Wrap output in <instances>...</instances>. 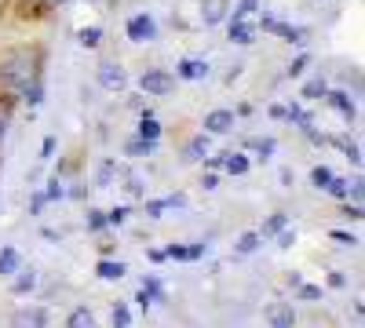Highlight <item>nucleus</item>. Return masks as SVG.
<instances>
[{"label":"nucleus","mask_w":365,"mask_h":328,"mask_svg":"<svg viewBox=\"0 0 365 328\" xmlns=\"http://www.w3.org/2000/svg\"><path fill=\"white\" fill-rule=\"evenodd\" d=\"M66 328H99V321L91 314V307H73L66 317Z\"/></svg>","instance_id":"obj_21"},{"label":"nucleus","mask_w":365,"mask_h":328,"mask_svg":"<svg viewBox=\"0 0 365 328\" xmlns=\"http://www.w3.org/2000/svg\"><path fill=\"white\" fill-rule=\"evenodd\" d=\"M175 73H168V70H143V77H139V92L143 95H154V99H165V95H172L175 92Z\"/></svg>","instance_id":"obj_2"},{"label":"nucleus","mask_w":365,"mask_h":328,"mask_svg":"<svg viewBox=\"0 0 365 328\" xmlns=\"http://www.w3.org/2000/svg\"><path fill=\"white\" fill-rule=\"evenodd\" d=\"M146 259H150V263H168L165 248H150V252H146Z\"/></svg>","instance_id":"obj_53"},{"label":"nucleus","mask_w":365,"mask_h":328,"mask_svg":"<svg viewBox=\"0 0 365 328\" xmlns=\"http://www.w3.org/2000/svg\"><path fill=\"white\" fill-rule=\"evenodd\" d=\"M245 150H252L259 161H270L274 150H278V139H249V142H245Z\"/></svg>","instance_id":"obj_25"},{"label":"nucleus","mask_w":365,"mask_h":328,"mask_svg":"<svg viewBox=\"0 0 365 328\" xmlns=\"http://www.w3.org/2000/svg\"><path fill=\"white\" fill-rule=\"evenodd\" d=\"M332 179H336V171H332L329 164H314V168H311V183H314L318 190H325Z\"/></svg>","instance_id":"obj_30"},{"label":"nucleus","mask_w":365,"mask_h":328,"mask_svg":"<svg viewBox=\"0 0 365 328\" xmlns=\"http://www.w3.org/2000/svg\"><path fill=\"white\" fill-rule=\"evenodd\" d=\"M113 179H117V164L113 161H103L99 164V175H96V186H113Z\"/></svg>","instance_id":"obj_35"},{"label":"nucleus","mask_w":365,"mask_h":328,"mask_svg":"<svg viewBox=\"0 0 365 328\" xmlns=\"http://www.w3.org/2000/svg\"><path fill=\"white\" fill-rule=\"evenodd\" d=\"M332 146H336V150H340V154H344V157L351 161V168H354V171H361V146H358V142H354L351 135H340V139H332Z\"/></svg>","instance_id":"obj_18"},{"label":"nucleus","mask_w":365,"mask_h":328,"mask_svg":"<svg viewBox=\"0 0 365 328\" xmlns=\"http://www.w3.org/2000/svg\"><path fill=\"white\" fill-rule=\"evenodd\" d=\"M325 99H329L332 110L344 117V121H358V102H354L347 92H325Z\"/></svg>","instance_id":"obj_11"},{"label":"nucleus","mask_w":365,"mask_h":328,"mask_svg":"<svg viewBox=\"0 0 365 328\" xmlns=\"http://www.w3.org/2000/svg\"><path fill=\"white\" fill-rule=\"evenodd\" d=\"M37 4H41V8H63L66 0H37Z\"/></svg>","instance_id":"obj_57"},{"label":"nucleus","mask_w":365,"mask_h":328,"mask_svg":"<svg viewBox=\"0 0 365 328\" xmlns=\"http://www.w3.org/2000/svg\"><path fill=\"white\" fill-rule=\"evenodd\" d=\"M96 80L106 88V92H125V88H128V70L120 63H110V58H106V63H99Z\"/></svg>","instance_id":"obj_6"},{"label":"nucleus","mask_w":365,"mask_h":328,"mask_svg":"<svg viewBox=\"0 0 365 328\" xmlns=\"http://www.w3.org/2000/svg\"><path fill=\"white\" fill-rule=\"evenodd\" d=\"M267 117H274V121H285V106H282V102H270V106H267Z\"/></svg>","instance_id":"obj_50"},{"label":"nucleus","mask_w":365,"mask_h":328,"mask_svg":"<svg viewBox=\"0 0 365 328\" xmlns=\"http://www.w3.org/2000/svg\"><path fill=\"white\" fill-rule=\"evenodd\" d=\"M154 150H158V142H146V139H139V135L125 142V157H150Z\"/></svg>","instance_id":"obj_26"},{"label":"nucleus","mask_w":365,"mask_h":328,"mask_svg":"<svg viewBox=\"0 0 365 328\" xmlns=\"http://www.w3.org/2000/svg\"><path fill=\"white\" fill-rule=\"evenodd\" d=\"M44 241H63V230H55V226H44Z\"/></svg>","instance_id":"obj_54"},{"label":"nucleus","mask_w":365,"mask_h":328,"mask_svg":"<svg viewBox=\"0 0 365 328\" xmlns=\"http://www.w3.org/2000/svg\"><path fill=\"white\" fill-rule=\"evenodd\" d=\"M128 216H132V204H117V208H110V212H106V223L110 226H125Z\"/></svg>","instance_id":"obj_34"},{"label":"nucleus","mask_w":365,"mask_h":328,"mask_svg":"<svg viewBox=\"0 0 365 328\" xmlns=\"http://www.w3.org/2000/svg\"><path fill=\"white\" fill-rule=\"evenodd\" d=\"M344 216L358 223V219H361V204H344Z\"/></svg>","instance_id":"obj_51"},{"label":"nucleus","mask_w":365,"mask_h":328,"mask_svg":"<svg viewBox=\"0 0 365 328\" xmlns=\"http://www.w3.org/2000/svg\"><path fill=\"white\" fill-rule=\"evenodd\" d=\"M77 41H81L84 48H99V44H103V29H99V26H88V29H81V33H77Z\"/></svg>","instance_id":"obj_33"},{"label":"nucleus","mask_w":365,"mask_h":328,"mask_svg":"<svg viewBox=\"0 0 365 328\" xmlns=\"http://www.w3.org/2000/svg\"><path fill=\"white\" fill-rule=\"evenodd\" d=\"M292 183H296V175H292V168H285L282 171V186H292Z\"/></svg>","instance_id":"obj_56"},{"label":"nucleus","mask_w":365,"mask_h":328,"mask_svg":"<svg viewBox=\"0 0 365 328\" xmlns=\"http://www.w3.org/2000/svg\"><path fill=\"white\" fill-rule=\"evenodd\" d=\"M208 150H212V139L201 132V135H194V139L187 142V150H182V157H187V161H205V157H208Z\"/></svg>","instance_id":"obj_20"},{"label":"nucleus","mask_w":365,"mask_h":328,"mask_svg":"<svg viewBox=\"0 0 365 328\" xmlns=\"http://www.w3.org/2000/svg\"><path fill=\"white\" fill-rule=\"evenodd\" d=\"M37 77H44V48L41 44H19L0 58V92L22 95V88Z\"/></svg>","instance_id":"obj_1"},{"label":"nucleus","mask_w":365,"mask_h":328,"mask_svg":"<svg viewBox=\"0 0 365 328\" xmlns=\"http://www.w3.org/2000/svg\"><path fill=\"white\" fill-rule=\"evenodd\" d=\"M322 295H325L322 285H307V281H299V285H296V300H303V303H318Z\"/></svg>","instance_id":"obj_28"},{"label":"nucleus","mask_w":365,"mask_h":328,"mask_svg":"<svg viewBox=\"0 0 365 328\" xmlns=\"http://www.w3.org/2000/svg\"><path fill=\"white\" fill-rule=\"evenodd\" d=\"M259 245H263L259 230H249V233H241L237 241H234V252L237 255H252V252H259Z\"/></svg>","instance_id":"obj_23"},{"label":"nucleus","mask_w":365,"mask_h":328,"mask_svg":"<svg viewBox=\"0 0 365 328\" xmlns=\"http://www.w3.org/2000/svg\"><path fill=\"white\" fill-rule=\"evenodd\" d=\"M249 168H252L249 154H227L223 157V171L227 175H249Z\"/></svg>","instance_id":"obj_24"},{"label":"nucleus","mask_w":365,"mask_h":328,"mask_svg":"<svg viewBox=\"0 0 365 328\" xmlns=\"http://www.w3.org/2000/svg\"><path fill=\"white\" fill-rule=\"evenodd\" d=\"M267 324H270V328H296V310H292V303H270V307H267Z\"/></svg>","instance_id":"obj_9"},{"label":"nucleus","mask_w":365,"mask_h":328,"mask_svg":"<svg viewBox=\"0 0 365 328\" xmlns=\"http://www.w3.org/2000/svg\"><path fill=\"white\" fill-rule=\"evenodd\" d=\"M347 197H354V204L365 197V183H361V179H354V183H347Z\"/></svg>","instance_id":"obj_46"},{"label":"nucleus","mask_w":365,"mask_h":328,"mask_svg":"<svg viewBox=\"0 0 365 328\" xmlns=\"http://www.w3.org/2000/svg\"><path fill=\"white\" fill-rule=\"evenodd\" d=\"M216 186H220V175L216 171H205L201 175V190H216Z\"/></svg>","instance_id":"obj_48"},{"label":"nucleus","mask_w":365,"mask_h":328,"mask_svg":"<svg viewBox=\"0 0 365 328\" xmlns=\"http://www.w3.org/2000/svg\"><path fill=\"white\" fill-rule=\"evenodd\" d=\"M259 11V0H237V8L227 15V18H249V15H256Z\"/></svg>","instance_id":"obj_36"},{"label":"nucleus","mask_w":365,"mask_h":328,"mask_svg":"<svg viewBox=\"0 0 365 328\" xmlns=\"http://www.w3.org/2000/svg\"><path fill=\"white\" fill-rule=\"evenodd\" d=\"M143 212H146L150 219H161V216H165V204H161V201H146Z\"/></svg>","instance_id":"obj_45"},{"label":"nucleus","mask_w":365,"mask_h":328,"mask_svg":"<svg viewBox=\"0 0 365 328\" xmlns=\"http://www.w3.org/2000/svg\"><path fill=\"white\" fill-rule=\"evenodd\" d=\"M332 197H336V201H347V179H332V183L325 186Z\"/></svg>","instance_id":"obj_42"},{"label":"nucleus","mask_w":365,"mask_h":328,"mask_svg":"<svg viewBox=\"0 0 365 328\" xmlns=\"http://www.w3.org/2000/svg\"><path fill=\"white\" fill-rule=\"evenodd\" d=\"M135 135H139V139H146V142H161L165 128H161V121H158L154 113H143V117H139V128H135Z\"/></svg>","instance_id":"obj_17"},{"label":"nucleus","mask_w":365,"mask_h":328,"mask_svg":"<svg viewBox=\"0 0 365 328\" xmlns=\"http://www.w3.org/2000/svg\"><path fill=\"white\" fill-rule=\"evenodd\" d=\"M8 125H11V121H8V117H0V142H4V139H8Z\"/></svg>","instance_id":"obj_58"},{"label":"nucleus","mask_w":365,"mask_h":328,"mask_svg":"<svg viewBox=\"0 0 365 328\" xmlns=\"http://www.w3.org/2000/svg\"><path fill=\"white\" fill-rule=\"evenodd\" d=\"M84 226H88V233H103V230H110V223H106V212H103V208H91V212H88V219H84Z\"/></svg>","instance_id":"obj_29"},{"label":"nucleus","mask_w":365,"mask_h":328,"mask_svg":"<svg viewBox=\"0 0 365 328\" xmlns=\"http://www.w3.org/2000/svg\"><path fill=\"white\" fill-rule=\"evenodd\" d=\"M274 241H278V245H282V248H292V245H296V233H292V230H289V226H285V230H282V233H278V237H274Z\"/></svg>","instance_id":"obj_47"},{"label":"nucleus","mask_w":365,"mask_h":328,"mask_svg":"<svg viewBox=\"0 0 365 328\" xmlns=\"http://www.w3.org/2000/svg\"><path fill=\"white\" fill-rule=\"evenodd\" d=\"M158 18L154 15H146V11H139V15H132L128 18V26H125V37L132 41V44H150V41H158Z\"/></svg>","instance_id":"obj_3"},{"label":"nucleus","mask_w":365,"mask_h":328,"mask_svg":"<svg viewBox=\"0 0 365 328\" xmlns=\"http://www.w3.org/2000/svg\"><path fill=\"white\" fill-rule=\"evenodd\" d=\"M22 252L15 248V245H4L0 248V277H15L19 270H22Z\"/></svg>","instance_id":"obj_13"},{"label":"nucleus","mask_w":365,"mask_h":328,"mask_svg":"<svg viewBox=\"0 0 365 328\" xmlns=\"http://www.w3.org/2000/svg\"><path fill=\"white\" fill-rule=\"evenodd\" d=\"M139 288H143V292H146L154 303H165V300H168V295H165V285H161V277H146Z\"/></svg>","instance_id":"obj_31"},{"label":"nucleus","mask_w":365,"mask_h":328,"mask_svg":"<svg viewBox=\"0 0 365 328\" xmlns=\"http://www.w3.org/2000/svg\"><path fill=\"white\" fill-rule=\"evenodd\" d=\"M329 237H332V241H336V245H351V248L358 245V233H351V230H332Z\"/></svg>","instance_id":"obj_41"},{"label":"nucleus","mask_w":365,"mask_h":328,"mask_svg":"<svg viewBox=\"0 0 365 328\" xmlns=\"http://www.w3.org/2000/svg\"><path fill=\"white\" fill-rule=\"evenodd\" d=\"M325 285H329V288H347V277H344L340 270H332V274L325 277Z\"/></svg>","instance_id":"obj_49"},{"label":"nucleus","mask_w":365,"mask_h":328,"mask_svg":"<svg viewBox=\"0 0 365 328\" xmlns=\"http://www.w3.org/2000/svg\"><path fill=\"white\" fill-rule=\"evenodd\" d=\"M165 255L175 263H197V259H205V245H197V241L194 245H168Z\"/></svg>","instance_id":"obj_14"},{"label":"nucleus","mask_w":365,"mask_h":328,"mask_svg":"<svg viewBox=\"0 0 365 328\" xmlns=\"http://www.w3.org/2000/svg\"><path fill=\"white\" fill-rule=\"evenodd\" d=\"M252 113H256L252 102H237V110H234V117H252Z\"/></svg>","instance_id":"obj_52"},{"label":"nucleus","mask_w":365,"mask_h":328,"mask_svg":"<svg viewBox=\"0 0 365 328\" xmlns=\"http://www.w3.org/2000/svg\"><path fill=\"white\" fill-rule=\"evenodd\" d=\"M329 92V84L325 80H311V84H303V99H325Z\"/></svg>","instance_id":"obj_38"},{"label":"nucleus","mask_w":365,"mask_h":328,"mask_svg":"<svg viewBox=\"0 0 365 328\" xmlns=\"http://www.w3.org/2000/svg\"><path fill=\"white\" fill-rule=\"evenodd\" d=\"M135 303H139V307H146V310H150V303H154V300H150V295H146V292H143V288H139V292H135Z\"/></svg>","instance_id":"obj_55"},{"label":"nucleus","mask_w":365,"mask_h":328,"mask_svg":"<svg viewBox=\"0 0 365 328\" xmlns=\"http://www.w3.org/2000/svg\"><path fill=\"white\" fill-rule=\"evenodd\" d=\"M311 66V51H303V55H296L292 63H289V70H285V77H299L303 70Z\"/></svg>","instance_id":"obj_37"},{"label":"nucleus","mask_w":365,"mask_h":328,"mask_svg":"<svg viewBox=\"0 0 365 328\" xmlns=\"http://www.w3.org/2000/svg\"><path fill=\"white\" fill-rule=\"evenodd\" d=\"M227 37H230V44H252L256 29L249 18H227Z\"/></svg>","instance_id":"obj_10"},{"label":"nucleus","mask_w":365,"mask_h":328,"mask_svg":"<svg viewBox=\"0 0 365 328\" xmlns=\"http://www.w3.org/2000/svg\"><path fill=\"white\" fill-rule=\"evenodd\" d=\"M234 110H212V113H205V135H227L230 128H234Z\"/></svg>","instance_id":"obj_7"},{"label":"nucleus","mask_w":365,"mask_h":328,"mask_svg":"<svg viewBox=\"0 0 365 328\" xmlns=\"http://www.w3.org/2000/svg\"><path fill=\"white\" fill-rule=\"evenodd\" d=\"M128 274V263H120V259H99L96 263V277L99 281H120Z\"/></svg>","instance_id":"obj_15"},{"label":"nucleus","mask_w":365,"mask_h":328,"mask_svg":"<svg viewBox=\"0 0 365 328\" xmlns=\"http://www.w3.org/2000/svg\"><path fill=\"white\" fill-rule=\"evenodd\" d=\"M263 33H274V37H282V41H289V44H307V29H292L289 22H282V18H274V15H259V22H256Z\"/></svg>","instance_id":"obj_4"},{"label":"nucleus","mask_w":365,"mask_h":328,"mask_svg":"<svg viewBox=\"0 0 365 328\" xmlns=\"http://www.w3.org/2000/svg\"><path fill=\"white\" fill-rule=\"evenodd\" d=\"M161 204H165V212H172V208H187L190 201H187V194H182V190H175V194L161 197Z\"/></svg>","instance_id":"obj_40"},{"label":"nucleus","mask_w":365,"mask_h":328,"mask_svg":"<svg viewBox=\"0 0 365 328\" xmlns=\"http://www.w3.org/2000/svg\"><path fill=\"white\" fill-rule=\"evenodd\" d=\"M230 15V0H201V22L205 26H223Z\"/></svg>","instance_id":"obj_8"},{"label":"nucleus","mask_w":365,"mask_h":328,"mask_svg":"<svg viewBox=\"0 0 365 328\" xmlns=\"http://www.w3.org/2000/svg\"><path fill=\"white\" fill-rule=\"evenodd\" d=\"M55 150H58V139H55V135H44V142H41V157H44V161H51V157H55Z\"/></svg>","instance_id":"obj_43"},{"label":"nucleus","mask_w":365,"mask_h":328,"mask_svg":"<svg viewBox=\"0 0 365 328\" xmlns=\"http://www.w3.org/2000/svg\"><path fill=\"white\" fill-rule=\"evenodd\" d=\"M48 324H51V314L44 303H29L11 314V328H48Z\"/></svg>","instance_id":"obj_5"},{"label":"nucleus","mask_w":365,"mask_h":328,"mask_svg":"<svg viewBox=\"0 0 365 328\" xmlns=\"http://www.w3.org/2000/svg\"><path fill=\"white\" fill-rule=\"evenodd\" d=\"M44 197H48V204H51V201H66V186L58 183V179H51V183L44 186Z\"/></svg>","instance_id":"obj_39"},{"label":"nucleus","mask_w":365,"mask_h":328,"mask_svg":"<svg viewBox=\"0 0 365 328\" xmlns=\"http://www.w3.org/2000/svg\"><path fill=\"white\" fill-rule=\"evenodd\" d=\"M285 226H289V216H285V212H274V216H267V219H263L259 237H263V241H274V237H278Z\"/></svg>","instance_id":"obj_19"},{"label":"nucleus","mask_w":365,"mask_h":328,"mask_svg":"<svg viewBox=\"0 0 365 328\" xmlns=\"http://www.w3.org/2000/svg\"><path fill=\"white\" fill-rule=\"evenodd\" d=\"M110 324H113V328H132V307H128V303H113Z\"/></svg>","instance_id":"obj_27"},{"label":"nucleus","mask_w":365,"mask_h":328,"mask_svg":"<svg viewBox=\"0 0 365 328\" xmlns=\"http://www.w3.org/2000/svg\"><path fill=\"white\" fill-rule=\"evenodd\" d=\"M44 204H48L44 190H41V194H34V197H29V216H41V212H44Z\"/></svg>","instance_id":"obj_44"},{"label":"nucleus","mask_w":365,"mask_h":328,"mask_svg":"<svg viewBox=\"0 0 365 328\" xmlns=\"http://www.w3.org/2000/svg\"><path fill=\"white\" fill-rule=\"evenodd\" d=\"M208 77V63L205 58H182L175 66V80H205Z\"/></svg>","instance_id":"obj_12"},{"label":"nucleus","mask_w":365,"mask_h":328,"mask_svg":"<svg viewBox=\"0 0 365 328\" xmlns=\"http://www.w3.org/2000/svg\"><path fill=\"white\" fill-rule=\"evenodd\" d=\"M19 102H26V106H41L44 102V77H37V80H29L26 88H22V95H19Z\"/></svg>","instance_id":"obj_22"},{"label":"nucleus","mask_w":365,"mask_h":328,"mask_svg":"<svg viewBox=\"0 0 365 328\" xmlns=\"http://www.w3.org/2000/svg\"><path fill=\"white\" fill-rule=\"evenodd\" d=\"M34 292H37V270H34V266H29V270L22 266V270L15 274L11 295H19V300H26V295H34Z\"/></svg>","instance_id":"obj_16"},{"label":"nucleus","mask_w":365,"mask_h":328,"mask_svg":"<svg viewBox=\"0 0 365 328\" xmlns=\"http://www.w3.org/2000/svg\"><path fill=\"white\" fill-rule=\"evenodd\" d=\"M285 121H292V125H299V128H307V125H314V113L299 110V106H285Z\"/></svg>","instance_id":"obj_32"}]
</instances>
